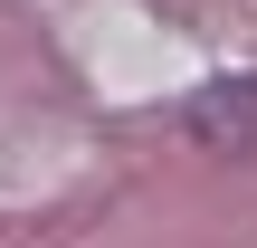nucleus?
I'll use <instances>...</instances> for the list:
<instances>
[{
  "label": "nucleus",
  "mask_w": 257,
  "mask_h": 248,
  "mask_svg": "<svg viewBox=\"0 0 257 248\" xmlns=\"http://www.w3.org/2000/svg\"><path fill=\"white\" fill-rule=\"evenodd\" d=\"M181 134L200 153H257V76H219L181 105Z\"/></svg>",
  "instance_id": "f257e3e1"
}]
</instances>
